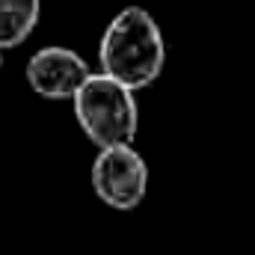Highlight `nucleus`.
<instances>
[{
	"label": "nucleus",
	"mask_w": 255,
	"mask_h": 255,
	"mask_svg": "<svg viewBox=\"0 0 255 255\" xmlns=\"http://www.w3.org/2000/svg\"><path fill=\"white\" fill-rule=\"evenodd\" d=\"M166 48L157 21L142 6L122 9L104 30L98 63L101 71L125 83L128 89H145L163 71Z\"/></svg>",
	"instance_id": "1"
},
{
	"label": "nucleus",
	"mask_w": 255,
	"mask_h": 255,
	"mask_svg": "<svg viewBox=\"0 0 255 255\" xmlns=\"http://www.w3.org/2000/svg\"><path fill=\"white\" fill-rule=\"evenodd\" d=\"M74 119L80 130L98 145H130L139 128V110L133 101V89L119 83L110 74H89L86 83L74 92Z\"/></svg>",
	"instance_id": "2"
},
{
	"label": "nucleus",
	"mask_w": 255,
	"mask_h": 255,
	"mask_svg": "<svg viewBox=\"0 0 255 255\" xmlns=\"http://www.w3.org/2000/svg\"><path fill=\"white\" fill-rule=\"evenodd\" d=\"M92 190L113 211H133L148 190V166L130 145L101 148L92 163Z\"/></svg>",
	"instance_id": "3"
},
{
	"label": "nucleus",
	"mask_w": 255,
	"mask_h": 255,
	"mask_svg": "<svg viewBox=\"0 0 255 255\" xmlns=\"http://www.w3.org/2000/svg\"><path fill=\"white\" fill-rule=\"evenodd\" d=\"M89 65L80 54H74L71 48L60 45H48L42 51H36L27 63V83L33 86L36 95L48 98V101H65L74 98V92L86 83L89 77Z\"/></svg>",
	"instance_id": "4"
},
{
	"label": "nucleus",
	"mask_w": 255,
	"mask_h": 255,
	"mask_svg": "<svg viewBox=\"0 0 255 255\" xmlns=\"http://www.w3.org/2000/svg\"><path fill=\"white\" fill-rule=\"evenodd\" d=\"M42 0H0V51L18 48L36 30Z\"/></svg>",
	"instance_id": "5"
},
{
	"label": "nucleus",
	"mask_w": 255,
	"mask_h": 255,
	"mask_svg": "<svg viewBox=\"0 0 255 255\" xmlns=\"http://www.w3.org/2000/svg\"><path fill=\"white\" fill-rule=\"evenodd\" d=\"M0 68H3V54H0Z\"/></svg>",
	"instance_id": "6"
}]
</instances>
